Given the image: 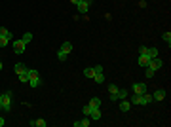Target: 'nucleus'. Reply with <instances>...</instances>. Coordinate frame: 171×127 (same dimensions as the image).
<instances>
[{
  "mask_svg": "<svg viewBox=\"0 0 171 127\" xmlns=\"http://www.w3.org/2000/svg\"><path fill=\"white\" fill-rule=\"evenodd\" d=\"M93 68H95V74H97V72H105V70H103V67H101V65H95Z\"/></svg>",
  "mask_w": 171,
  "mask_h": 127,
  "instance_id": "7c9ffc66",
  "label": "nucleus"
},
{
  "mask_svg": "<svg viewBox=\"0 0 171 127\" xmlns=\"http://www.w3.org/2000/svg\"><path fill=\"white\" fill-rule=\"evenodd\" d=\"M148 61H150V57H148V55H145V53H139V59H137V63L141 67H148Z\"/></svg>",
  "mask_w": 171,
  "mask_h": 127,
  "instance_id": "6e6552de",
  "label": "nucleus"
},
{
  "mask_svg": "<svg viewBox=\"0 0 171 127\" xmlns=\"http://www.w3.org/2000/svg\"><path fill=\"white\" fill-rule=\"evenodd\" d=\"M0 70H2V61H0Z\"/></svg>",
  "mask_w": 171,
  "mask_h": 127,
  "instance_id": "f704fd0d",
  "label": "nucleus"
},
{
  "mask_svg": "<svg viewBox=\"0 0 171 127\" xmlns=\"http://www.w3.org/2000/svg\"><path fill=\"white\" fill-rule=\"evenodd\" d=\"M0 36H6V38H10V40H12V38H13V34H12L8 29H6V27H0Z\"/></svg>",
  "mask_w": 171,
  "mask_h": 127,
  "instance_id": "f3484780",
  "label": "nucleus"
},
{
  "mask_svg": "<svg viewBox=\"0 0 171 127\" xmlns=\"http://www.w3.org/2000/svg\"><path fill=\"white\" fill-rule=\"evenodd\" d=\"M67 57H69V53L61 51V49H59V51H57V59H59V61H67Z\"/></svg>",
  "mask_w": 171,
  "mask_h": 127,
  "instance_id": "393cba45",
  "label": "nucleus"
},
{
  "mask_svg": "<svg viewBox=\"0 0 171 127\" xmlns=\"http://www.w3.org/2000/svg\"><path fill=\"white\" fill-rule=\"evenodd\" d=\"M25 47H27V44H25L23 40H15V42H13V51H15L17 55L25 53Z\"/></svg>",
  "mask_w": 171,
  "mask_h": 127,
  "instance_id": "39448f33",
  "label": "nucleus"
},
{
  "mask_svg": "<svg viewBox=\"0 0 171 127\" xmlns=\"http://www.w3.org/2000/svg\"><path fill=\"white\" fill-rule=\"evenodd\" d=\"M0 108H2V93H0Z\"/></svg>",
  "mask_w": 171,
  "mask_h": 127,
  "instance_id": "72a5a7b5",
  "label": "nucleus"
},
{
  "mask_svg": "<svg viewBox=\"0 0 171 127\" xmlns=\"http://www.w3.org/2000/svg\"><path fill=\"white\" fill-rule=\"evenodd\" d=\"M131 91L133 93H137V95H142L145 91H148L146 89V83H142V82H135L133 83V87H131Z\"/></svg>",
  "mask_w": 171,
  "mask_h": 127,
  "instance_id": "20e7f679",
  "label": "nucleus"
},
{
  "mask_svg": "<svg viewBox=\"0 0 171 127\" xmlns=\"http://www.w3.org/2000/svg\"><path fill=\"white\" fill-rule=\"evenodd\" d=\"M91 4H93V0H82L80 4H76V10H78V13H82V15H86V13L89 11Z\"/></svg>",
  "mask_w": 171,
  "mask_h": 127,
  "instance_id": "f03ea898",
  "label": "nucleus"
},
{
  "mask_svg": "<svg viewBox=\"0 0 171 127\" xmlns=\"http://www.w3.org/2000/svg\"><path fill=\"white\" fill-rule=\"evenodd\" d=\"M91 110H95V108H91L89 104H88V106H84V108H82V112H84V116H89V114H91Z\"/></svg>",
  "mask_w": 171,
  "mask_h": 127,
  "instance_id": "c85d7f7f",
  "label": "nucleus"
},
{
  "mask_svg": "<svg viewBox=\"0 0 171 127\" xmlns=\"http://www.w3.org/2000/svg\"><path fill=\"white\" fill-rule=\"evenodd\" d=\"M162 67H163V61H162L160 57H154V59L148 61V68H152L154 72H156V70H160Z\"/></svg>",
  "mask_w": 171,
  "mask_h": 127,
  "instance_id": "7ed1b4c3",
  "label": "nucleus"
},
{
  "mask_svg": "<svg viewBox=\"0 0 171 127\" xmlns=\"http://www.w3.org/2000/svg\"><path fill=\"white\" fill-rule=\"evenodd\" d=\"M84 76H86V78H93V76H95V68L93 67H88V68L84 70Z\"/></svg>",
  "mask_w": 171,
  "mask_h": 127,
  "instance_id": "4468645a",
  "label": "nucleus"
},
{
  "mask_svg": "<svg viewBox=\"0 0 171 127\" xmlns=\"http://www.w3.org/2000/svg\"><path fill=\"white\" fill-rule=\"evenodd\" d=\"M89 123H91L89 116H86L82 119H78V122H74V127H89Z\"/></svg>",
  "mask_w": 171,
  "mask_h": 127,
  "instance_id": "0eeeda50",
  "label": "nucleus"
},
{
  "mask_svg": "<svg viewBox=\"0 0 171 127\" xmlns=\"http://www.w3.org/2000/svg\"><path fill=\"white\" fill-rule=\"evenodd\" d=\"M89 118L93 119V122H99V119L103 118V116H101V110H99V108H95V110H91V114H89Z\"/></svg>",
  "mask_w": 171,
  "mask_h": 127,
  "instance_id": "f8f14e48",
  "label": "nucleus"
},
{
  "mask_svg": "<svg viewBox=\"0 0 171 127\" xmlns=\"http://www.w3.org/2000/svg\"><path fill=\"white\" fill-rule=\"evenodd\" d=\"M61 51H65V53H70V51H72V44H70V42H65V44L61 46Z\"/></svg>",
  "mask_w": 171,
  "mask_h": 127,
  "instance_id": "412c9836",
  "label": "nucleus"
},
{
  "mask_svg": "<svg viewBox=\"0 0 171 127\" xmlns=\"http://www.w3.org/2000/svg\"><path fill=\"white\" fill-rule=\"evenodd\" d=\"M31 82V87H38L40 86V76H32V78H29Z\"/></svg>",
  "mask_w": 171,
  "mask_h": 127,
  "instance_id": "aec40b11",
  "label": "nucleus"
},
{
  "mask_svg": "<svg viewBox=\"0 0 171 127\" xmlns=\"http://www.w3.org/2000/svg\"><path fill=\"white\" fill-rule=\"evenodd\" d=\"M145 76H146V78H152V76H154V70L146 67V70H145Z\"/></svg>",
  "mask_w": 171,
  "mask_h": 127,
  "instance_id": "c756f323",
  "label": "nucleus"
},
{
  "mask_svg": "<svg viewBox=\"0 0 171 127\" xmlns=\"http://www.w3.org/2000/svg\"><path fill=\"white\" fill-rule=\"evenodd\" d=\"M162 38H163V42H167V46L171 44V32H169V31H167V32H163V34H162Z\"/></svg>",
  "mask_w": 171,
  "mask_h": 127,
  "instance_id": "bb28decb",
  "label": "nucleus"
},
{
  "mask_svg": "<svg viewBox=\"0 0 171 127\" xmlns=\"http://www.w3.org/2000/svg\"><path fill=\"white\" fill-rule=\"evenodd\" d=\"M93 80H95V83H105V72H97L93 76Z\"/></svg>",
  "mask_w": 171,
  "mask_h": 127,
  "instance_id": "6ab92c4d",
  "label": "nucleus"
},
{
  "mask_svg": "<svg viewBox=\"0 0 171 127\" xmlns=\"http://www.w3.org/2000/svg\"><path fill=\"white\" fill-rule=\"evenodd\" d=\"M4 123H6V122H4V118H0V127H4Z\"/></svg>",
  "mask_w": 171,
  "mask_h": 127,
  "instance_id": "473e14b6",
  "label": "nucleus"
},
{
  "mask_svg": "<svg viewBox=\"0 0 171 127\" xmlns=\"http://www.w3.org/2000/svg\"><path fill=\"white\" fill-rule=\"evenodd\" d=\"M70 2H72V4L76 6V4H80V2H82V0H70Z\"/></svg>",
  "mask_w": 171,
  "mask_h": 127,
  "instance_id": "2f4dec72",
  "label": "nucleus"
},
{
  "mask_svg": "<svg viewBox=\"0 0 171 127\" xmlns=\"http://www.w3.org/2000/svg\"><path fill=\"white\" fill-rule=\"evenodd\" d=\"M21 40H23L25 44H29V42L32 40V34H31V32H25V34H23V38H21Z\"/></svg>",
  "mask_w": 171,
  "mask_h": 127,
  "instance_id": "cd10ccee",
  "label": "nucleus"
},
{
  "mask_svg": "<svg viewBox=\"0 0 171 127\" xmlns=\"http://www.w3.org/2000/svg\"><path fill=\"white\" fill-rule=\"evenodd\" d=\"M118 89H120V87L116 86V83H110V86H109V93H110V95H116Z\"/></svg>",
  "mask_w": 171,
  "mask_h": 127,
  "instance_id": "b1692460",
  "label": "nucleus"
},
{
  "mask_svg": "<svg viewBox=\"0 0 171 127\" xmlns=\"http://www.w3.org/2000/svg\"><path fill=\"white\" fill-rule=\"evenodd\" d=\"M166 99V89H156L152 93V101H163Z\"/></svg>",
  "mask_w": 171,
  "mask_h": 127,
  "instance_id": "423d86ee",
  "label": "nucleus"
},
{
  "mask_svg": "<svg viewBox=\"0 0 171 127\" xmlns=\"http://www.w3.org/2000/svg\"><path fill=\"white\" fill-rule=\"evenodd\" d=\"M10 38H6V36H0V47H6V46H8L10 44Z\"/></svg>",
  "mask_w": 171,
  "mask_h": 127,
  "instance_id": "a878e982",
  "label": "nucleus"
},
{
  "mask_svg": "<svg viewBox=\"0 0 171 127\" xmlns=\"http://www.w3.org/2000/svg\"><path fill=\"white\" fill-rule=\"evenodd\" d=\"M19 82H23V83H27V82H29V68L25 70L23 74H19Z\"/></svg>",
  "mask_w": 171,
  "mask_h": 127,
  "instance_id": "5701e85b",
  "label": "nucleus"
},
{
  "mask_svg": "<svg viewBox=\"0 0 171 127\" xmlns=\"http://www.w3.org/2000/svg\"><path fill=\"white\" fill-rule=\"evenodd\" d=\"M25 70H27V65H25V63H17V65L13 67V72H15L17 76H19V74H23Z\"/></svg>",
  "mask_w": 171,
  "mask_h": 127,
  "instance_id": "9d476101",
  "label": "nucleus"
},
{
  "mask_svg": "<svg viewBox=\"0 0 171 127\" xmlns=\"http://www.w3.org/2000/svg\"><path fill=\"white\" fill-rule=\"evenodd\" d=\"M127 97V91L126 89H118V93H116V99L118 101H122V99H126Z\"/></svg>",
  "mask_w": 171,
  "mask_h": 127,
  "instance_id": "4be33fe9",
  "label": "nucleus"
},
{
  "mask_svg": "<svg viewBox=\"0 0 171 127\" xmlns=\"http://www.w3.org/2000/svg\"><path fill=\"white\" fill-rule=\"evenodd\" d=\"M150 103H152V95L145 91V93L141 95V104H142V106H146V104H150Z\"/></svg>",
  "mask_w": 171,
  "mask_h": 127,
  "instance_id": "1a4fd4ad",
  "label": "nucleus"
},
{
  "mask_svg": "<svg viewBox=\"0 0 171 127\" xmlns=\"http://www.w3.org/2000/svg\"><path fill=\"white\" fill-rule=\"evenodd\" d=\"M129 108H131V103L126 101V99H122V101H120V110H122V112H127Z\"/></svg>",
  "mask_w": 171,
  "mask_h": 127,
  "instance_id": "9b49d317",
  "label": "nucleus"
},
{
  "mask_svg": "<svg viewBox=\"0 0 171 127\" xmlns=\"http://www.w3.org/2000/svg\"><path fill=\"white\" fill-rule=\"evenodd\" d=\"M12 101H13V93L12 91H4L2 93V110L10 112L12 110Z\"/></svg>",
  "mask_w": 171,
  "mask_h": 127,
  "instance_id": "f257e3e1",
  "label": "nucleus"
},
{
  "mask_svg": "<svg viewBox=\"0 0 171 127\" xmlns=\"http://www.w3.org/2000/svg\"><path fill=\"white\" fill-rule=\"evenodd\" d=\"M146 55H148L150 59L158 57V49H156V47H146Z\"/></svg>",
  "mask_w": 171,
  "mask_h": 127,
  "instance_id": "2eb2a0df",
  "label": "nucleus"
},
{
  "mask_svg": "<svg viewBox=\"0 0 171 127\" xmlns=\"http://www.w3.org/2000/svg\"><path fill=\"white\" fill-rule=\"evenodd\" d=\"M129 103H131V106H139V104H141V95L133 93V95H131V99H129Z\"/></svg>",
  "mask_w": 171,
  "mask_h": 127,
  "instance_id": "ddd939ff",
  "label": "nucleus"
},
{
  "mask_svg": "<svg viewBox=\"0 0 171 127\" xmlns=\"http://www.w3.org/2000/svg\"><path fill=\"white\" fill-rule=\"evenodd\" d=\"M31 125L32 127H46V119L38 118V119H34V122H31Z\"/></svg>",
  "mask_w": 171,
  "mask_h": 127,
  "instance_id": "a211bd4d",
  "label": "nucleus"
},
{
  "mask_svg": "<svg viewBox=\"0 0 171 127\" xmlns=\"http://www.w3.org/2000/svg\"><path fill=\"white\" fill-rule=\"evenodd\" d=\"M89 106H91V108H99V106H101V99H99V97H93V99L89 101Z\"/></svg>",
  "mask_w": 171,
  "mask_h": 127,
  "instance_id": "dca6fc26",
  "label": "nucleus"
}]
</instances>
